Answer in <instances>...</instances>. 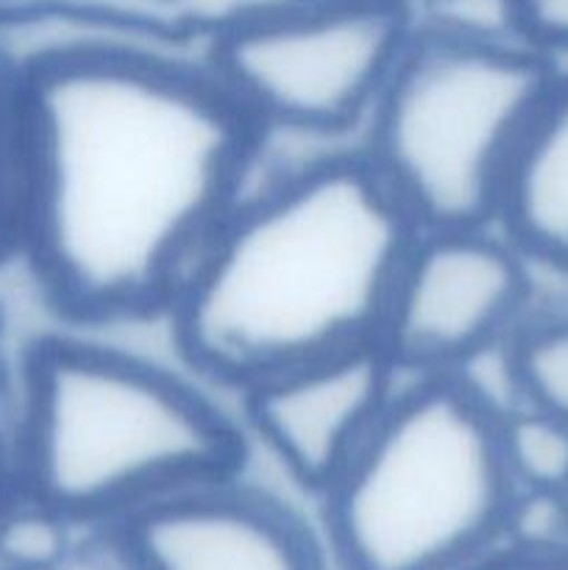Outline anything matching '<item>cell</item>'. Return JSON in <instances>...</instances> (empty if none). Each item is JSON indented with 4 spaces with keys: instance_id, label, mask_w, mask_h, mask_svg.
<instances>
[{
    "instance_id": "cell-1",
    "label": "cell",
    "mask_w": 568,
    "mask_h": 570,
    "mask_svg": "<svg viewBox=\"0 0 568 570\" xmlns=\"http://www.w3.org/2000/svg\"><path fill=\"white\" fill-rule=\"evenodd\" d=\"M17 59V265L65 326L165 317L271 137L204 59L92 37Z\"/></svg>"
},
{
    "instance_id": "cell-2",
    "label": "cell",
    "mask_w": 568,
    "mask_h": 570,
    "mask_svg": "<svg viewBox=\"0 0 568 570\" xmlns=\"http://www.w3.org/2000/svg\"><path fill=\"white\" fill-rule=\"evenodd\" d=\"M415 234L356 145L254 178L167 306L178 356L239 393L379 337Z\"/></svg>"
},
{
    "instance_id": "cell-3",
    "label": "cell",
    "mask_w": 568,
    "mask_h": 570,
    "mask_svg": "<svg viewBox=\"0 0 568 570\" xmlns=\"http://www.w3.org/2000/svg\"><path fill=\"white\" fill-rule=\"evenodd\" d=\"M248 432L206 390L81 328L17 351V493L104 532L200 484L243 476Z\"/></svg>"
},
{
    "instance_id": "cell-4",
    "label": "cell",
    "mask_w": 568,
    "mask_h": 570,
    "mask_svg": "<svg viewBox=\"0 0 568 570\" xmlns=\"http://www.w3.org/2000/svg\"><path fill=\"white\" fill-rule=\"evenodd\" d=\"M493 401L460 373L407 376L321 495L337 570H473L501 546L516 482Z\"/></svg>"
},
{
    "instance_id": "cell-5",
    "label": "cell",
    "mask_w": 568,
    "mask_h": 570,
    "mask_svg": "<svg viewBox=\"0 0 568 570\" xmlns=\"http://www.w3.org/2000/svg\"><path fill=\"white\" fill-rule=\"evenodd\" d=\"M557 70L518 37L415 22L356 148L418 232L496 226L512 161Z\"/></svg>"
},
{
    "instance_id": "cell-6",
    "label": "cell",
    "mask_w": 568,
    "mask_h": 570,
    "mask_svg": "<svg viewBox=\"0 0 568 570\" xmlns=\"http://www.w3.org/2000/svg\"><path fill=\"white\" fill-rule=\"evenodd\" d=\"M415 31L412 0H293L206 37V67L271 134H360Z\"/></svg>"
},
{
    "instance_id": "cell-7",
    "label": "cell",
    "mask_w": 568,
    "mask_h": 570,
    "mask_svg": "<svg viewBox=\"0 0 568 570\" xmlns=\"http://www.w3.org/2000/svg\"><path fill=\"white\" fill-rule=\"evenodd\" d=\"M532 267L499 226L418 232L390 287L379 343L404 376L468 371L532 312Z\"/></svg>"
},
{
    "instance_id": "cell-8",
    "label": "cell",
    "mask_w": 568,
    "mask_h": 570,
    "mask_svg": "<svg viewBox=\"0 0 568 570\" xmlns=\"http://www.w3.org/2000/svg\"><path fill=\"white\" fill-rule=\"evenodd\" d=\"M404 379L373 337L239 390V421L298 488L321 499Z\"/></svg>"
},
{
    "instance_id": "cell-9",
    "label": "cell",
    "mask_w": 568,
    "mask_h": 570,
    "mask_svg": "<svg viewBox=\"0 0 568 570\" xmlns=\"http://www.w3.org/2000/svg\"><path fill=\"white\" fill-rule=\"evenodd\" d=\"M128 570H329L326 543L243 476L154 501L104 529Z\"/></svg>"
},
{
    "instance_id": "cell-10",
    "label": "cell",
    "mask_w": 568,
    "mask_h": 570,
    "mask_svg": "<svg viewBox=\"0 0 568 570\" xmlns=\"http://www.w3.org/2000/svg\"><path fill=\"white\" fill-rule=\"evenodd\" d=\"M496 226L532 265L568 273V67L518 148Z\"/></svg>"
},
{
    "instance_id": "cell-11",
    "label": "cell",
    "mask_w": 568,
    "mask_h": 570,
    "mask_svg": "<svg viewBox=\"0 0 568 570\" xmlns=\"http://www.w3.org/2000/svg\"><path fill=\"white\" fill-rule=\"evenodd\" d=\"M505 362L518 404L568 421V312H529L507 337Z\"/></svg>"
},
{
    "instance_id": "cell-12",
    "label": "cell",
    "mask_w": 568,
    "mask_h": 570,
    "mask_svg": "<svg viewBox=\"0 0 568 570\" xmlns=\"http://www.w3.org/2000/svg\"><path fill=\"white\" fill-rule=\"evenodd\" d=\"M499 445L518 490H568V421L510 406L499 415Z\"/></svg>"
},
{
    "instance_id": "cell-13",
    "label": "cell",
    "mask_w": 568,
    "mask_h": 570,
    "mask_svg": "<svg viewBox=\"0 0 568 570\" xmlns=\"http://www.w3.org/2000/svg\"><path fill=\"white\" fill-rule=\"evenodd\" d=\"M26 198L20 59L0 45V271L17 265Z\"/></svg>"
},
{
    "instance_id": "cell-14",
    "label": "cell",
    "mask_w": 568,
    "mask_h": 570,
    "mask_svg": "<svg viewBox=\"0 0 568 570\" xmlns=\"http://www.w3.org/2000/svg\"><path fill=\"white\" fill-rule=\"evenodd\" d=\"M84 534L61 512L17 493L0 512V570H50Z\"/></svg>"
},
{
    "instance_id": "cell-15",
    "label": "cell",
    "mask_w": 568,
    "mask_h": 570,
    "mask_svg": "<svg viewBox=\"0 0 568 570\" xmlns=\"http://www.w3.org/2000/svg\"><path fill=\"white\" fill-rule=\"evenodd\" d=\"M499 549L535 560H568V490H518Z\"/></svg>"
},
{
    "instance_id": "cell-16",
    "label": "cell",
    "mask_w": 568,
    "mask_h": 570,
    "mask_svg": "<svg viewBox=\"0 0 568 570\" xmlns=\"http://www.w3.org/2000/svg\"><path fill=\"white\" fill-rule=\"evenodd\" d=\"M14 421H17V354L9 348L6 315L0 309V512L17 495L14 462Z\"/></svg>"
},
{
    "instance_id": "cell-17",
    "label": "cell",
    "mask_w": 568,
    "mask_h": 570,
    "mask_svg": "<svg viewBox=\"0 0 568 570\" xmlns=\"http://www.w3.org/2000/svg\"><path fill=\"white\" fill-rule=\"evenodd\" d=\"M518 37L549 56L568 61V0H512Z\"/></svg>"
},
{
    "instance_id": "cell-18",
    "label": "cell",
    "mask_w": 568,
    "mask_h": 570,
    "mask_svg": "<svg viewBox=\"0 0 568 570\" xmlns=\"http://www.w3.org/2000/svg\"><path fill=\"white\" fill-rule=\"evenodd\" d=\"M50 570H128L104 532H87L76 549Z\"/></svg>"
},
{
    "instance_id": "cell-19",
    "label": "cell",
    "mask_w": 568,
    "mask_h": 570,
    "mask_svg": "<svg viewBox=\"0 0 568 570\" xmlns=\"http://www.w3.org/2000/svg\"><path fill=\"white\" fill-rule=\"evenodd\" d=\"M473 570H568V560H535V557L496 549Z\"/></svg>"
}]
</instances>
